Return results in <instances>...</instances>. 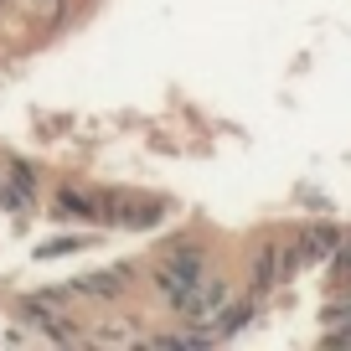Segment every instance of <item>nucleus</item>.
Instances as JSON below:
<instances>
[{
  "mask_svg": "<svg viewBox=\"0 0 351 351\" xmlns=\"http://www.w3.org/2000/svg\"><path fill=\"white\" fill-rule=\"evenodd\" d=\"M57 207H62L67 217H99V207H93V202H88L83 191H73V186H67L62 197H57Z\"/></svg>",
  "mask_w": 351,
  "mask_h": 351,
  "instance_id": "obj_5",
  "label": "nucleus"
},
{
  "mask_svg": "<svg viewBox=\"0 0 351 351\" xmlns=\"http://www.w3.org/2000/svg\"><path fill=\"white\" fill-rule=\"evenodd\" d=\"M336 274L351 279V243H341V253H336Z\"/></svg>",
  "mask_w": 351,
  "mask_h": 351,
  "instance_id": "obj_6",
  "label": "nucleus"
},
{
  "mask_svg": "<svg viewBox=\"0 0 351 351\" xmlns=\"http://www.w3.org/2000/svg\"><path fill=\"white\" fill-rule=\"evenodd\" d=\"M67 248H77V243L73 238H57V243H47V248H42V258H57V253H67Z\"/></svg>",
  "mask_w": 351,
  "mask_h": 351,
  "instance_id": "obj_7",
  "label": "nucleus"
},
{
  "mask_svg": "<svg viewBox=\"0 0 351 351\" xmlns=\"http://www.w3.org/2000/svg\"><path fill=\"white\" fill-rule=\"evenodd\" d=\"M222 305H228V279H202V285L191 289V295L181 300L176 310H181L186 320H197V326H202V320H212Z\"/></svg>",
  "mask_w": 351,
  "mask_h": 351,
  "instance_id": "obj_2",
  "label": "nucleus"
},
{
  "mask_svg": "<svg viewBox=\"0 0 351 351\" xmlns=\"http://www.w3.org/2000/svg\"><path fill=\"white\" fill-rule=\"evenodd\" d=\"M21 5H26V21L32 26H62L73 0H21Z\"/></svg>",
  "mask_w": 351,
  "mask_h": 351,
  "instance_id": "obj_4",
  "label": "nucleus"
},
{
  "mask_svg": "<svg viewBox=\"0 0 351 351\" xmlns=\"http://www.w3.org/2000/svg\"><path fill=\"white\" fill-rule=\"evenodd\" d=\"M202 279H207V253L191 248V243H186V248H176L171 258L155 269V285H160V295L171 300V305H181V300H186Z\"/></svg>",
  "mask_w": 351,
  "mask_h": 351,
  "instance_id": "obj_1",
  "label": "nucleus"
},
{
  "mask_svg": "<svg viewBox=\"0 0 351 351\" xmlns=\"http://www.w3.org/2000/svg\"><path fill=\"white\" fill-rule=\"evenodd\" d=\"M279 274H285V248H279V243H263L258 258H253V300L269 295V289L279 285Z\"/></svg>",
  "mask_w": 351,
  "mask_h": 351,
  "instance_id": "obj_3",
  "label": "nucleus"
}]
</instances>
